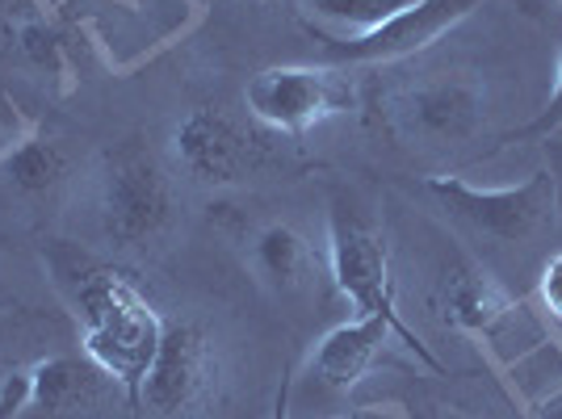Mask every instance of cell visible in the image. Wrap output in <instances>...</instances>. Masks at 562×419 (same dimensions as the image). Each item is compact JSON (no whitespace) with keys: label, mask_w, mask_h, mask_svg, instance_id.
<instances>
[{"label":"cell","mask_w":562,"mask_h":419,"mask_svg":"<svg viewBox=\"0 0 562 419\" xmlns=\"http://www.w3.org/2000/svg\"><path fill=\"white\" fill-rule=\"evenodd\" d=\"M218 373L223 365H218V349L206 336V327L193 319L165 324L131 411L151 419H177L186 411H198L202 403H211Z\"/></svg>","instance_id":"7"},{"label":"cell","mask_w":562,"mask_h":419,"mask_svg":"<svg viewBox=\"0 0 562 419\" xmlns=\"http://www.w3.org/2000/svg\"><path fill=\"white\" fill-rule=\"evenodd\" d=\"M303 13L311 18L306 25L328 30V34H366L374 25L391 22L416 0H299Z\"/></svg>","instance_id":"15"},{"label":"cell","mask_w":562,"mask_h":419,"mask_svg":"<svg viewBox=\"0 0 562 419\" xmlns=\"http://www.w3.org/2000/svg\"><path fill=\"white\" fill-rule=\"evenodd\" d=\"M290 390H294V386H290V377H285V382H281V390H278V403H273V416L269 419H290Z\"/></svg>","instance_id":"21"},{"label":"cell","mask_w":562,"mask_h":419,"mask_svg":"<svg viewBox=\"0 0 562 419\" xmlns=\"http://www.w3.org/2000/svg\"><path fill=\"white\" fill-rule=\"evenodd\" d=\"M424 189L462 227H470V231L483 235V239H492L499 248L533 244L559 218V181H554L550 168H538L529 181L504 189H479L470 185V181H462V177H428Z\"/></svg>","instance_id":"5"},{"label":"cell","mask_w":562,"mask_h":419,"mask_svg":"<svg viewBox=\"0 0 562 419\" xmlns=\"http://www.w3.org/2000/svg\"><path fill=\"white\" fill-rule=\"evenodd\" d=\"M18 50H22L25 64H34L38 71H47L59 80V89H68V43H64V30L47 18H30V22L18 25Z\"/></svg>","instance_id":"16"},{"label":"cell","mask_w":562,"mask_h":419,"mask_svg":"<svg viewBox=\"0 0 562 419\" xmlns=\"http://www.w3.org/2000/svg\"><path fill=\"white\" fill-rule=\"evenodd\" d=\"M30 411V370L0 377V419H18Z\"/></svg>","instance_id":"19"},{"label":"cell","mask_w":562,"mask_h":419,"mask_svg":"<svg viewBox=\"0 0 562 419\" xmlns=\"http://www.w3.org/2000/svg\"><path fill=\"white\" fill-rule=\"evenodd\" d=\"M533 419H562V386L550 398H541V403H538V416H533Z\"/></svg>","instance_id":"20"},{"label":"cell","mask_w":562,"mask_h":419,"mask_svg":"<svg viewBox=\"0 0 562 419\" xmlns=\"http://www.w3.org/2000/svg\"><path fill=\"white\" fill-rule=\"evenodd\" d=\"M382 122L403 147L458 151L487 131V93L467 71H424L382 93Z\"/></svg>","instance_id":"3"},{"label":"cell","mask_w":562,"mask_h":419,"mask_svg":"<svg viewBox=\"0 0 562 419\" xmlns=\"http://www.w3.org/2000/svg\"><path fill=\"white\" fill-rule=\"evenodd\" d=\"M533 298H538L541 315H546L550 324H562V252H554V257L546 260Z\"/></svg>","instance_id":"17"},{"label":"cell","mask_w":562,"mask_h":419,"mask_svg":"<svg viewBox=\"0 0 562 419\" xmlns=\"http://www.w3.org/2000/svg\"><path fill=\"white\" fill-rule=\"evenodd\" d=\"M562 131V55H559V80H554V93H550V101H546V110H541L529 126H520V131H513L508 135V143L516 139H546V135H559Z\"/></svg>","instance_id":"18"},{"label":"cell","mask_w":562,"mask_h":419,"mask_svg":"<svg viewBox=\"0 0 562 419\" xmlns=\"http://www.w3.org/2000/svg\"><path fill=\"white\" fill-rule=\"evenodd\" d=\"M105 373L89 356H47L30 365V407L47 416H76L105 390Z\"/></svg>","instance_id":"12"},{"label":"cell","mask_w":562,"mask_h":419,"mask_svg":"<svg viewBox=\"0 0 562 419\" xmlns=\"http://www.w3.org/2000/svg\"><path fill=\"white\" fill-rule=\"evenodd\" d=\"M172 156L186 168V177L223 189L239 185L252 172L260 147L232 114L214 105H198L172 126Z\"/></svg>","instance_id":"9"},{"label":"cell","mask_w":562,"mask_h":419,"mask_svg":"<svg viewBox=\"0 0 562 419\" xmlns=\"http://www.w3.org/2000/svg\"><path fill=\"white\" fill-rule=\"evenodd\" d=\"M441 319L462 336L474 340H504L513 324L525 315V303H516L499 281L479 264H453L441 278Z\"/></svg>","instance_id":"10"},{"label":"cell","mask_w":562,"mask_h":419,"mask_svg":"<svg viewBox=\"0 0 562 419\" xmlns=\"http://www.w3.org/2000/svg\"><path fill=\"white\" fill-rule=\"evenodd\" d=\"M328 269L336 290L349 298L357 315H378L395 327V340L407 352H416L424 370L446 373L441 356L420 340V331H412L407 319L398 315L395 303V273H391V248L386 235L352 206V202H331L328 210Z\"/></svg>","instance_id":"2"},{"label":"cell","mask_w":562,"mask_h":419,"mask_svg":"<svg viewBox=\"0 0 562 419\" xmlns=\"http://www.w3.org/2000/svg\"><path fill=\"white\" fill-rule=\"evenodd\" d=\"M516 9H525L529 18H541L546 9H559V0H513Z\"/></svg>","instance_id":"22"},{"label":"cell","mask_w":562,"mask_h":419,"mask_svg":"<svg viewBox=\"0 0 562 419\" xmlns=\"http://www.w3.org/2000/svg\"><path fill=\"white\" fill-rule=\"evenodd\" d=\"M47 269L55 278V290L64 294V303L80 324L85 356L110 382H117L126 403L135 407L139 382L156 356L165 319L156 315V306L143 298V290L126 273L76 252L71 244L50 248Z\"/></svg>","instance_id":"1"},{"label":"cell","mask_w":562,"mask_h":419,"mask_svg":"<svg viewBox=\"0 0 562 419\" xmlns=\"http://www.w3.org/2000/svg\"><path fill=\"white\" fill-rule=\"evenodd\" d=\"M64 172H68V151L38 131H25L22 139L0 156V177L25 197H38V193L55 189Z\"/></svg>","instance_id":"14"},{"label":"cell","mask_w":562,"mask_h":419,"mask_svg":"<svg viewBox=\"0 0 562 419\" xmlns=\"http://www.w3.org/2000/svg\"><path fill=\"white\" fill-rule=\"evenodd\" d=\"M446 419H470V416H462V411H453V416H446Z\"/></svg>","instance_id":"23"},{"label":"cell","mask_w":562,"mask_h":419,"mask_svg":"<svg viewBox=\"0 0 562 419\" xmlns=\"http://www.w3.org/2000/svg\"><path fill=\"white\" fill-rule=\"evenodd\" d=\"M97 227L117 252H139L172 227L177 197L172 181L151 151L135 143L110 147L93 172Z\"/></svg>","instance_id":"4"},{"label":"cell","mask_w":562,"mask_h":419,"mask_svg":"<svg viewBox=\"0 0 562 419\" xmlns=\"http://www.w3.org/2000/svg\"><path fill=\"white\" fill-rule=\"evenodd\" d=\"M357 101L349 71L328 68V64H285V68H265L248 80L244 105L260 126L303 139L319 122L345 114Z\"/></svg>","instance_id":"6"},{"label":"cell","mask_w":562,"mask_h":419,"mask_svg":"<svg viewBox=\"0 0 562 419\" xmlns=\"http://www.w3.org/2000/svg\"><path fill=\"white\" fill-rule=\"evenodd\" d=\"M311 264H315L311 244L290 223H265L252 235V269L269 290H278V294L303 290L311 278Z\"/></svg>","instance_id":"13"},{"label":"cell","mask_w":562,"mask_h":419,"mask_svg":"<svg viewBox=\"0 0 562 419\" xmlns=\"http://www.w3.org/2000/svg\"><path fill=\"white\" fill-rule=\"evenodd\" d=\"M483 0H416L391 22L374 25L366 34H328L306 25V34L319 43V55L328 68H374V64H398L428 50L441 34H449L458 22H467Z\"/></svg>","instance_id":"8"},{"label":"cell","mask_w":562,"mask_h":419,"mask_svg":"<svg viewBox=\"0 0 562 419\" xmlns=\"http://www.w3.org/2000/svg\"><path fill=\"white\" fill-rule=\"evenodd\" d=\"M391 336H395V327L386 319L352 315L349 324L331 327L324 340H315V349L306 356V373L331 395H349L352 386L366 377V370L378 361V352Z\"/></svg>","instance_id":"11"}]
</instances>
